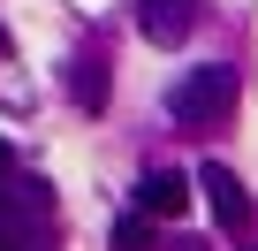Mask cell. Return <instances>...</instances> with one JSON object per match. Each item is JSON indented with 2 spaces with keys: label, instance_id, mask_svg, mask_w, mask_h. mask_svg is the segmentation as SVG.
Masks as SVG:
<instances>
[{
  "label": "cell",
  "instance_id": "1",
  "mask_svg": "<svg viewBox=\"0 0 258 251\" xmlns=\"http://www.w3.org/2000/svg\"><path fill=\"white\" fill-rule=\"evenodd\" d=\"M228 107H235V69H228V61H205V69H190V76L167 91L175 130H213Z\"/></svg>",
  "mask_w": 258,
  "mask_h": 251
},
{
  "label": "cell",
  "instance_id": "2",
  "mask_svg": "<svg viewBox=\"0 0 258 251\" xmlns=\"http://www.w3.org/2000/svg\"><path fill=\"white\" fill-rule=\"evenodd\" d=\"M198 190L213 198V221H220L228 236H243V228H250V198H243V183H235L220 160H205V168H198Z\"/></svg>",
  "mask_w": 258,
  "mask_h": 251
},
{
  "label": "cell",
  "instance_id": "3",
  "mask_svg": "<svg viewBox=\"0 0 258 251\" xmlns=\"http://www.w3.org/2000/svg\"><path fill=\"white\" fill-rule=\"evenodd\" d=\"M190 190H198V175H175V168H152V175L137 183V206H145L152 221H182V213H190Z\"/></svg>",
  "mask_w": 258,
  "mask_h": 251
},
{
  "label": "cell",
  "instance_id": "4",
  "mask_svg": "<svg viewBox=\"0 0 258 251\" xmlns=\"http://www.w3.org/2000/svg\"><path fill=\"white\" fill-rule=\"evenodd\" d=\"M137 31L152 46H182L198 31V8H190V0H137Z\"/></svg>",
  "mask_w": 258,
  "mask_h": 251
},
{
  "label": "cell",
  "instance_id": "5",
  "mask_svg": "<svg viewBox=\"0 0 258 251\" xmlns=\"http://www.w3.org/2000/svg\"><path fill=\"white\" fill-rule=\"evenodd\" d=\"M106 91H114V84H106V61H99V54H91V61H69V99H76L84 114H99Z\"/></svg>",
  "mask_w": 258,
  "mask_h": 251
},
{
  "label": "cell",
  "instance_id": "6",
  "mask_svg": "<svg viewBox=\"0 0 258 251\" xmlns=\"http://www.w3.org/2000/svg\"><path fill=\"white\" fill-rule=\"evenodd\" d=\"M114 251H152V213H145V206L114 221Z\"/></svg>",
  "mask_w": 258,
  "mask_h": 251
},
{
  "label": "cell",
  "instance_id": "7",
  "mask_svg": "<svg viewBox=\"0 0 258 251\" xmlns=\"http://www.w3.org/2000/svg\"><path fill=\"white\" fill-rule=\"evenodd\" d=\"M0 54H8V31H0Z\"/></svg>",
  "mask_w": 258,
  "mask_h": 251
}]
</instances>
